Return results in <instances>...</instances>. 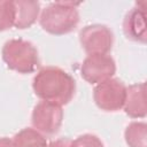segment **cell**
Segmentation results:
<instances>
[{
    "label": "cell",
    "instance_id": "6da1fadb",
    "mask_svg": "<svg viewBox=\"0 0 147 147\" xmlns=\"http://www.w3.org/2000/svg\"><path fill=\"white\" fill-rule=\"evenodd\" d=\"M32 88L42 101L63 106L74 98L76 82L71 75L61 68L45 67L33 77Z\"/></svg>",
    "mask_w": 147,
    "mask_h": 147
},
{
    "label": "cell",
    "instance_id": "7a4b0ae2",
    "mask_svg": "<svg viewBox=\"0 0 147 147\" xmlns=\"http://www.w3.org/2000/svg\"><path fill=\"white\" fill-rule=\"evenodd\" d=\"M77 2H52L42 9L39 18L40 26L54 36L67 34L76 29L79 23Z\"/></svg>",
    "mask_w": 147,
    "mask_h": 147
},
{
    "label": "cell",
    "instance_id": "3957f363",
    "mask_svg": "<svg viewBox=\"0 0 147 147\" xmlns=\"http://www.w3.org/2000/svg\"><path fill=\"white\" fill-rule=\"evenodd\" d=\"M1 54L7 67L18 74L33 72L39 65L37 48L32 42L21 38L7 40Z\"/></svg>",
    "mask_w": 147,
    "mask_h": 147
},
{
    "label": "cell",
    "instance_id": "277c9868",
    "mask_svg": "<svg viewBox=\"0 0 147 147\" xmlns=\"http://www.w3.org/2000/svg\"><path fill=\"white\" fill-rule=\"evenodd\" d=\"M126 86L117 78H110L96 84L93 90L95 105L105 111H117L123 108Z\"/></svg>",
    "mask_w": 147,
    "mask_h": 147
},
{
    "label": "cell",
    "instance_id": "5b68a950",
    "mask_svg": "<svg viewBox=\"0 0 147 147\" xmlns=\"http://www.w3.org/2000/svg\"><path fill=\"white\" fill-rule=\"evenodd\" d=\"M79 42L88 55L108 54L114 44V34L107 25L91 24L80 30Z\"/></svg>",
    "mask_w": 147,
    "mask_h": 147
},
{
    "label": "cell",
    "instance_id": "8992f818",
    "mask_svg": "<svg viewBox=\"0 0 147 147\" xmlns=\"http://www.w3.org/2000/svg\"><path fill=\"white\" fill-rule=\"evenodd\" d=\"M63 121L62 107L52 102L41 101L32 110L31 122L38 132L53 136L59 132Z\"/></svg>",
    "mask_w": 147,
    "mask_h": 147
},
{
    "label": "cell",
    "instance_id": "52a82bcc",
    "mask_svg": "<svg viewBox=\"0 0 147 147\" xmlns=\"http://www.w3.org/2000/svg\"><path fill=\"white\" fill-rule=\"evenodd\" d=\"M116 72V63L108 54H90L80 67L82 77L90 84H99L110 79Z\"/></svg>",
    "mask_w": 147,
    "mask_h": 147
},
{
    "label": "cell",
    "instance_id": "ba28073f",
    "mask_svg": "<svg viewBox=\"0 0 147 147\" xmlns=\"http://www.w3.org/2000/svg\"><path fill=\"white\" fill-rule=\"evenodd\" d=\"M123 31L127 39L140 44L146 42L145 2H137V6L126 13L123 21Z\"/></svg>",
    "mask_w": 147,
    "mask_h": 147
},
{
    "label": "cell",
    "instance_id": "9c48e42d",
    "mask_svg": "<svg viewBox=\"0 0 147 147\" xmlns=\"http://www.w3.org/2000/svg\"><path fill=\"white\" fill-rule=\"evenodd\" d=\"M124 111L131 118H144L147 114L146 103V85L138 83L126 87Z\"/></svg>",
    "mask_w": 147,
    "mask_h": 147
},
{
    "label": "cell",
    "instance_id": "30bf717a",
    "mask_svg": "<svg viewBox=\"0 0 147 147\" xmlns=\"http://www.w3.org/2000/svg\"><path fill=\"white\" fill-rule=\"evenodd\" d=\"M15 7V22L14 26L17 29H28L32 26L40 11V3L38 1L17 0L14 1Z\"/></svg>",
    "mask_w": 147,
    "mask_h": 147
},
{
    "label": "cell",
    "instance_id": "8fae6325",
    "mask_svg": "<svg viewBox=\"0 0 147 147\" xmlns=\"http://www.w3.org/2000/svg\"><path fill=\"white\" fill-rule=\"evenodd\" d=\"M14 147H48L46 139L34 129L25 127L14 136Z\"/></svg>",
    "mask_w": 147,
    "mask_h": 147
},
{
    "label": "cell",
    "instance_id": "7c38bea8",
    "mask_svg": "<svg viewBox=\"0 0 147 147\" xmlns=\"http://www.w3.org/2000/svg\"><path fill=\"white\" fill-rule=\"evenodd\" d=\"M129 147H147V125L144 122L130 123L124 132Z\"/></svg>",
    "mask_w": 147,
    "mask_h": 147
},
{
    "label": "cell",
    "instance_id": "4fadbf2b",
    "mask_svg": "<svg viewBox=\"0 0 147 147\" xmlns=\"http://www.w3.org/2000/svg\"><path fill=\"white\" fill-rule=\"evenodd\" d=\"M15 7L14 1L0 0V31H6L14 26Z\"/></svg>",
    "mask_w": 147,
    "mask_h": 147
},
{
    "label": "cell",
    "instance_id": "5bb4252c",
    "mask_svg": "<svg viewBox=\"0 0 147 147\" xmlns=\"http://www.w3.org/2000/svg\"><path fill=\"white\" fill-rule=\"evenodd\" d=\"M74 145L75 147H103L100 138L91 133L79 136L74 140Z\"/></svg>",
    "mask_w": 147,
    "mask_h": 147
},
{
    "label": "cell",
    "instance_id": "9a60e30c",
    "mask_svg": "<svg viewBox=\"0 0 147 147\" xmlns=\"http://www.w3.org/2000/svg\"><path fill=\"white\" fill-rule=\"evenodd\" d=\"M48 147H75V145H74V140L69 138H61L49 142Z\"/></svg>",
    "mask_w": 147,
    "mask_h": 147
},
{
    "label": "cell",
    "instance_id": "2e32d148",
    "mask_svg": "<svg viewBox=\"0 0 147 147\" xmlns=\"http://www.w3.org/2000/svg\"><path fill=\"white\" fill-rule=\"evenodd\" d=\"M0 147H14L13 140L9 139V138H7V137L0 138Z\"/></svg>",
    "mask_w": 147,
    "mask_h": 147
}]
</instances>
